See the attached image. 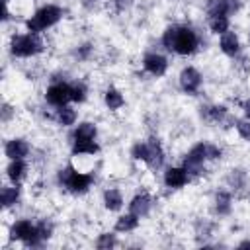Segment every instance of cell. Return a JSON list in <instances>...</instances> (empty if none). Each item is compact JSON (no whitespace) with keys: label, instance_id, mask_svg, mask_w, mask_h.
I'll return each mask as SVG.
<instances>
[{"label":"cell","instance_id":"cell-1","mask_svg":"<svg viewBox=\"0 0 250 250\" xmlns=\"http://www.w3.org/2000/svg\"><path fill=\"white\" fill-rule=\"evenodd\" d=\"M160 43L168 53H174L178 57H191L199 51L201 37L189 23H170L162 31Z\"/></svg>","mask_w":250,"mask_h":250},{"label":"cell","instance_id":"cell-2","mask_svg":"<svg viewBox=\"0 0 250 250\" xmlns=\"http://www.w3.org/2000/svg\"><path fill=\"white\" fill-rule=\"evenodd\" d=\"M96 182L94 172H80L74 164H64L57 170V184L70 195H86Z\"/></svg>","mask_w":250,"mask_h":250},{"label":"cell","instance_id":"cell-3","mask_svg":"<svg viewBox=\"0 0 250 250\" xmlns=\"http://www.w3.org/2000/svg\"><path fill=\"white\" fill-rule=\"evenodd\" d=\"M43 51H45V41L39 33L21 31V33H12L8 39V53L14 59H33L39 57Z\"/></svg>","mask_w":250,"mask_h":250},{"label":"cell","instance_id":"cell-4","mask_svg":"<svg viewBox=\"0 0 250 250\" xmlns=\"http://www.w3.org/2000/svg\"><path fill=\"white\" fill-rule=\"evenodd\" d=\"M62 18H64V10L61 6H57V4H43L29 18H25L23 25H25V31L41 35L47 29H53L57 23H61Z\"/></svg>","mask_w":250,"mask_h":250},{"label":"cell","instance_id":"cell-5","mask_svg":"<svg viewBox=\"0 0 250 250\" xmlns=\"http://www.w3.org/2000/svg\"><path fill=\"white\" fill-rule=\"evenodd\" d=\"M8 240L10 242H20L25 248H41L45 242L41 240L37 232V225L31 219H14L8 227Z\"/></svg>","mask_w":250,"mask_h":250},{"label":"cell","instance_id":"cell-6","mask_svg":"<svg viewBox=\"0 0 250 250\" xmlns=\"http://www.w3.org/2000/svg\"><path fill=\"white\" fill-rule=\"evenodd\" d=\"M199 119L211 127H234L236 117L230 115L229 107L225 104H201L199 105Z\"/></svg>","mask_w":250,"mask_h":250},{"label":"cell","instance_id":"cell-7","mask_svg":"<svg viewBox=\"0 0 250 250\" xmlns=\"http://www.w3.org/2000/svg\"><path fill=\"white\" fill-rule=\"evenodd\" d=\"M205 164H207L205 141H199L188 148V152L182 158V166L189 172L191 178H201V176H205Z\"/></svg>","mask_w":250,"mask_h":250},{"label":"cell","instance_id":"cell-8","mask_svg":"<svg viewBox=\"0 0 250 250\" xmlns=\"http://www.w3.org/2000/svg\"><path fill=\"white\" fill-rule=\"evenodd\" d=\"M43 98H45V102H47L51 107H61V105L72 104L70 82H68V80H51L49 86L45 88Z\"/></svg>","mask_w":250,"mask_h":250},{"label":"cell","instance_id":"cell-9","mask_svg":"<svg viewBox=\"0 0 250 250\" xmlns=\"http://www.w3.org/2000/svg\"><path fill=\"white\" fill-rule=\"evenodd\" d=\"M178 86L186 96H197L203 88V74L193 64H186L178 74Z\"/></svg>","mask_w":250,"mask_h":250},{"label":"cell","instance_id":"cell-10","mask_svg":"<svg viewBox=\"0 0 250 250\" xmlns=\"http://www.w3.org/2000/svg\"><path fill=\"white\" fill-rule=\"evenodd\" d=\"M141 66H143V70H145L148 76H152V78H162V76L168 72L170 62H168V59H166L162 53H158V51H146V53L143 55V59H141Z\"/></svg>","mask_w":250,"mask_h":250},{"label":"cell","instance_id":"cell-11","mask_svg":"<svg viewBox=\"0 0 250 250\" xmlns=\"http://www.w3.org/2000/svg\"><path fill=\"white\" fill-rule=\"evenodd\" d=\"M146 141V158H145V166L148 170H160L166 162V150L162 146V141L158 137H148L145 139Z\"/></svg>","mask_w":250,"mask_h":250},{"label":"cell","instance_id":"cell-12","mask_svg":"<svg viewBox=\"0 0 250 250\" xmlns=\"http://www.w3.org/2000/svg\"><path fill=\"white\" fill-rule=\"evenodd\" d=\"M189 182H191V176H189V172L182 164L180 166H168V168H164V174H162L164 188L176 191V189L186 188Z\"/></svg>","mask_w":250,"mask_h":250},{"label":"cell","instance_id":"cell-13","mask_svg":"<svg viewBox=\"0 0 250 250\" xmlns=\"http://www.w3.org/2000/svg\"><path fill=\"white\" fill-rule=\"evenodd\" d=\"M248 184H250V176H248V170L242 166H232L225 174V186L232 193H240V191L248 189Z\"/></svg>","mask_w":250,"mask_h":250},{"label":"cell","instance_id":"cell-14","mask_svg":"<svg viewBox=\"0 0 250 250\" xmlns=\"http://www.w3.org/2000/svg\"><path fill=\"white\" fill-rule=\"evenodd\" d=\"M234 193L227 188L223 189H217L213 193V201H211V209L217 217H229L232 213V207H234Z\"/></svg>","mask_w":250,"mask_h":250},{"label":"cell","instance_id":"cell-15","mask_svg":"<svg viewBox=\"0 0 250 250\" xmlns=\"http://www.w3.org/2000/svg\"><path fill=\"white\" fill-rule=\"evenodd\" d=\"M31 154V145L27 139L23 137H10L4 143V156L8 160H16V158H27Z\"/></svg>","mask_w":250,"mask_h":250},{"label":"cell","instance_id":"cell-16","mask_svg":"<svg viewBox=\"0 0 250 250\" xmlns=\"http://www.w3.org/2000/svg\"><path fill=\"white\" fill-rule=\"evenodd\" d=\"M127 207H129L131 213H135L137 217L145 219V217L150 215V211H152V207H154V197H152L148 191H137V193L129 199Z\"/></svg>","mask_w":250,"mask_h":250},{"label":"cell","instance_id":"cell-17","mask_svg":"<svg viewBox=\"0 0 250 250\" xmlns=\"http://www.w3.org/2000/svg\"><path fill=\"white\" fill-rule=\"evenodd\" d=\"M242 10V0H205V14L215 16V14H225V16H234Z\"/></svg>","mask_w":250,"mask_h":250},{"label":"cell","instance_id":"cell-18","mask_svg":"<svg viewBox=\"0 0 250 250\" xmlns=\"http://www.w3.org/2000/svg\"><path fill=\"white\" fill-rule=\"evenodd\" d=\"M219 51L229 59H236L242 53V41H240L238 33L229 29L227 33L219 35Z\"/></svg>","mask_w":250,"mask_h":250},{"label":"cell","instance_id":"cell-19","mask_svg":"<svg viewBox=\"0 0 250 250\" xmlns=\"http://www.w3.org/2000/svg\"><path fill=\"white\" fill-rule=\"evenodd\" d=\"M27 174H29L27 158L8 160V164H6V178H8L10 184H18V186H21V182L27 178Z\"/></svg>","mask_w":250,"mask_h":250},{"label":"cell","instance_id":"cell-20","mask_svg":"<svg viewBox=\"0 0 250 250\" xmlns=\"http://www.w3.org/2000/svg\"><path fill=\"white\" fill-rule=\"evenodd\" d=\"M102 203H104V209L109 211V213L121 211L123 205H125L123 191H121L119 188H105L104 193H102Z\"/></svg>","mask_w":250,"mask_h":250},{"label":"cell","instance_id":"cell-21","mask_svg":"<svg viewBox=\"0 0 250 250\" xmlns=\"http://www.w3.org/2000/svg\"><path fill=\"white\" fill-rule=\"evenodd\" d=\"M72 156H96L100 152V145L96 139H70Z\"/></svg>","mask_w":250,"mask_h":250},{"label":"cell","instance_id":"cell-22","mask_svg":"<svg viewBox=\"0 0 250 250\" xmlns=\"http://www.w3.org/2000/svg\"><path fill=\"white\" fill-rule=\"evenodd\" d=\"M20 201H21V186H18V184L2 186V189H0V203H2L4 211L14 209Z\"/></svg>","mask_w":250,"mask_h":250},{"label":"cell","instance_id":"cell-23","mask_svg":"<svg viewBox=\"0 0 250 250\" xmlns=\"http://www.w3.org/2000/svg\"><path fill=\"white\" fill-rule=\"evenodd\" d=\"M141 225V217H137L135 213L127 211V213H121L115 223H113V230L119 232V234H129V232H135Z\"/></svg>","mask_w":250,"mask_h":250},{"label":"cell","instance_id":"cell-24","mask_svg":"<svg viewBox=\"0 0 250 250\" xmlns=\"http://www.w3.org/2000/svg\"><path fill=\"white\" fill-rule=\"evenodd\" d=\"M125 104H127L125 94H123L117 86H107V88L104 90V105H105L109 111H119V109L125 107Z\"/></svg>","mask_w":250,"mask_h":250},{"label":"cell","instance_id":"cell-25","mask_svg":"<svg viewBox=\"0 0 250 250\" xmlns=\"http://www.w3.org/2000/svg\"><path fill=\"white\" fill-rule=\"evenodd\" d=\"M53 119L59 127H72L78 121V111L70 104H66V105H61V107H55Z\"/></svg>","mask_w":250,"mask_h":250},{"label":"cell","instance_id":"cell-26","mask_svg":"<svg viewBox=\"0 0 250 250\" xmlns=\"http://www.w3.org/2000/svg\"><path fill=\"white\" fill-rule=\"evenodd\" d=\"M207 29L213 35H223L230 29V16L225 14H215V16H207Z\"/></svg>","mask_w":250,"mask_h":250},{"label":"cell","instance_id":"cell-27","mask_svg":"<svg viewBox=\"0 0 250 250\" xmlns=\"http://www.w3.org/2000/svg\"><path fill=\"white\" fill-rule=\"evenodd\" d=\"M215 229H217V225H215V221H213V219H209V217H199V219H195V223H193L195 238H199V240L203 238V244H205V240H207V238H211V236H213Z\"/></svg>","mask_w":250,"mask_h":250},{"label":"cell","instance_id":"cell-28","mask_svg":"<svg viewBox=\"0 0 250 250\" xmlns=\"http://www.w3.org/2000/svg\"><path fill=\"white\" fill-rule=\"evenodd\" d=\"M70 139H98V125H96V121H88V119L80 121L74 127Z\"/></svg>","mask_w":250,"mask_h":250},{"label":"cell","instance_id":"cell-29","mask_svg":"<svg viewBox=\"0 0 250 250\" xmlns=\"http://www.w3.org/2000/svg\"><path fill=\"white\" fill-rule=\"evenodd\" d=\"M70 94H72V104H84L88 100V94H90V88H88V82L82 80V78H76L70 82Z\"/></svg>","mask_w":250,"mask_h":250},{"label":"cell","instance_id":"cell-30","mask_svg":"<svg viewBox=\"0 0 250 250\" xmlns=\"http://www.w3.org/2000/svg\"><path fill=\"white\" fill-rule=\"evenodd\" d=\"M94 246H96L98 250H111V248L119 246V240H117L115 230H113V232H111V230L100 232V234H98V238L94 240Z\"/></svg>","mask_w":250,"mask_h":250},{"label":"cell","instance_id":"cell-31","mask_svg":"<svg viewBox=\"0 0 250 250\" xmlns=\"http://www.w3.org/2000/svg\"><path fill=\"white\" fill-rule=\"evenodd\" d=\"M94 51H96V45L92 41H84V43H80V45H76L72 49V57H74V61L86 62V61H90L94 57Z\"/></svg>","mask_w":250,"mask_h":250},{"label":"cell","instance_id":"cell-32","mask_svg":"<svg viewBox=\"0 0 250 250\" xmlns=\"http://www.w3.org/2000/svg\"><path fill=\"white\" fill-rule=\"evenodd\" d=\"M35 225H37V232H39L41 240H43V242H49V240L53 238V234H55V223H53L51 219L43 217V219L35 221Z\"/></svg>","mask_w":250,"mask_h":250},{"label":"cell","instance_id":"cell-33","mask_svg":"<svg viewBox=\"0 0 250 250\" xmlns=\"http://www.w3.org/2000/svg\"><path fill=\"white\" fill-rule=\"evenodd\" d=\"M223 146H219L217 143H211V141H205V158L207 162H217L223 158Z\"/></svg>","mask_w":250,"mask_h":250},{"label":"cell","instance_id":"cell-34","mask_svg":"<svg viewBox=\"0 0 250 250\" xmlns=\"http://www.w3.org/2000/svg\"><path fill=\"white\" fill-rule=\"evenodd\" d=\"M234 129H236V133H238V137L242 139V141H246V143H250V119L248 117H236V121H234Z\"/></svg>","mask_w":250,"mask_h":250},{"label":"cell","instance_id":"cell-35","mask_svg":"<svg viewBox=\"0 0 250 250\" xmlns=\"http://www.w3.org/2000/svg\"><path fill=\"white\" fill-rule=\"evenodd\" d=\"M129 154L135 162H145V158H146V141H135Z\"/></svg>","mask_w":250,"mask_h":250},{"label":"cell","instance_id":"cell-36","mask_svg":"<svg viewBox=\"0 0 250 250\" xmlns=\"http://www.w3.org/2000/svg\"><path fill=\"white\" fill-rule=\"evenodd\" d=\"M14 119H16V105H12L10 102H2V105H0V121L4 125H8Z\"/></svg>","mask_w":250,"mask_h":250},{"label":"cell","instance_id":"cell-37","mask_svg":"<svg viewBox=\"0 0 250 250\" xmlns=\"http://www.w3.org/2000/svg\"><path fill=\"white\" fill-rule=\"evenodd\" d=\"M135 0H111V8L115 14H127L133 8Z\"/></svg>","mask_w":250,"mask_h":250},{"label":"cell","instance_id":"cell-38","mask_svg":"<svg viewBox=\"0 0 250 250\" xmlns=\"http://www.w3.org/2000/svg\"><path fill=\"white\" fill-rule=\"evenodd\" d=\"M236 61H238L236 66H238L242 72H250V57H248V55H242V53H240V55L236 57Z\"/></svg>","mask_w":250,"mask_h":250},{"label":"cell","instance_id":"cell-39","mask_svg":"<svg viewBox=\"0 0 250 250\" xmlns=\"http://www.w3.org/2000/svg\"><path fill=\"white\" fill-rule=\"evenodd\" d=\"M102 2H104V0H80V6H82V10H86V12H94V10H98V8L102 6Z\"/></svg>","mask_w":250,"mask_h":250},{"label":"cell","instance_id":"cell-40","mask_svg":"<svg viewBox=\"0 0 250 250\" xmlns=\"http://www.w3.org/2000/svg\"><path fill=\"white\" fill-rule=\"evenodd\" d=\"M2 21L4 23H8L10 20H12V12H10V6H8V0H2Z\"/></svg>","mask_w":250,"mask_h":250},{"label":"cell","instance_id":"cell-41","mask_svg":"<svg viewBox=\"0 0 250 250\" xmlns=\"http://www.w3.org/2000/svg\"><path fill=\"white\" fill-rule=\"evenodd\" d=\"M242 113H244V117L250 119V98L246 102H242Z\"/></svg>","mask_w":250,"mask_h":250},{"label":"cell","instance_id":"cell-42","mask_svg":"<svg viewBox=\"0 0 250 250\" xmlns=\"http://www.w3.org/2000/svg\"><path fill=\"white\" fill-rule=\"evenodd\" d=\"M236 248H246V250H250V238H244V240H240L238 244H236Z\"/></svg>","mask_w":250,"mask_h":250},{"label":"cell","instance_id":"cell-43","mask_svg":"<svg viewBox=\"0 0 250 250\" xmlns=\"http://www.w3.org/2000/svg\"><path fill=\"white\" fill-rule=\"evenodd\" d=\"M248 43H250V27H248Z\"/></svg>","mask_w":250,"mask_h":250}]
</instances>
